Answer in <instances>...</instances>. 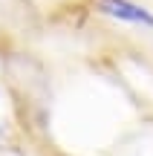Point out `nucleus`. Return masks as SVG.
<instances>
[{
	"instance_id": "1",
	"label": "nucleus",
	"mask_w": 153,
	"mask_h": 156,
	"mask_svg": "<svg viewBox=\"0 0 153 156\" xmlns=\"http://www.w3.org/2000/svg\"><path fill=\"white\" fill-rule=\"evenodd\" d=\"M98 12L116 17V20H127V23H139V26L153 29V15L142 6L130 3V0H98Z\"/></svg>"
}]
</instances>
